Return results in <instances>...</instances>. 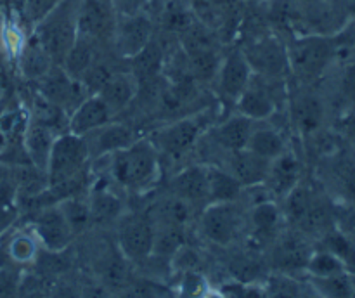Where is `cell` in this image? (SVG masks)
<instances>
[{"label":"cell","instance_id":"obj_16","mask_svg":"<svg viewBox=\"0 0 355 298\" xmlns=\"http://www.w3.org/2000/svg\"><path fill=\"white\" fill-rule=\"evenodd\" d=\"M54 141V130H51L49 127L37 123V121H31L28 125L23 134V148L26 151V156L33 168L47 173L49 159H51Z\"/></svg>","mask_w":355,"mask_h":298},{"label":"cell","instance_id":"obj_44","mask_svg":"<svg viewBox=\"0 0 355 298\" xmlns=\"http://www.w3.org/2000/svg\"><path fill=\"white\" fill-rule=\"evenodd\" d=\"M229 290L232 295H227L229 298H266V291L253 284H239V286H231Z\"/></svg>","mask_w":355,"mask_h":298},{"label":"cell","instance_id":"obj_7","mask_svg":"<svg viewBox=\"0 0 355 298\" xmlns=\"http://www.w3.org/2000/svg\"><path fill=\"white\" fill-rule=\"evenodd\" d=\"M153 40V23L144 12L134 16H118L113 42L118 55L134 58Z\"/></svg>","mask_w":355,"mask_h":298},{"label":"cell","instance_id":"obj_32","mask_svg":"<svg viewBox=\"0 0 355 298\" xmlns=\"http://www.w3.org/2000/svg\"><path fill=\"white\" fill-rule=\"evenodd\" d=\"M314 286L324 298H355V286L350 272L314 279Z\"/></svg>","mask_w":355,"mask_h":298},{"label":"cell","instance_id":"obj_1","mask_svg":"<svg viewBox=\"0 0 355 298\" xmlns=\"http://www.w3.org/2000/svg\"><path fill=\"white\" fill-rule=\"evenodd\" d=\"M89 158L85 137L71 132L55 137L47 166V182L51 189L61 196V200L75 196L80 189Z\"/></svg>","mask_w":355,"mask_h":298},{"label":"cell","instance_id":"obj_39","mask_svg":"<svg viewBox=\"0 0 355 298\" xmlns=\"http://www.w3.org/2000/svg\"><path fill=\"white\" fill-rule=\"evenodd\" d=\"M103 279L111 288H123L127 283V265H125L123 253L113 255L106 260L103 269Z\"/></svg>","mask_w":355,"mask_h":298},{"label":"cell","instance_id":"obj_47","mask_svg":"<svg viewBox=\"0 0 355 298\" xmlns=\"http://www.w3.org/2000/svg\"><path fill=\"white\" fill-rule=\"evenodd\" d=\"M343 184H345V189L349 193V196L355 201V165L349 166L343 173Z\"/></svg>","mask_w":355,"mask_h":298},{"label":"cell","instance_id":"obj_43","mask_svg":"<svg viewBox=\"0 0 355 298\" xmlns=\"http://www.w3.org/2000/svg\"><path fill=\"white\" fill-rule=\"evenodd\" d=\"M342 92L350 103L355 104V62L345 66L342 75Z\"/></svg>","mask_w":355,"mask_h":298},{"label":"cell","instance_id":"obj_36","mask_svg":"<svg viewBox=\"0 0 355 298\" xmlns=\"http://www.w3.org/2000/svg\"><path fill=\"white\" fill-rule=\"evenodd\" d=\"M211 293L207 277L198 270H187L179 283V298H208Z\"/></svg>","mask_w":355,"mask_h":298},{"label":"cell","instance_id":"obj_35","mask_svg":"<svg viewBox=\"0 0 355 298\" xmlns=\"http://www.w3.org/2000/svg\"><path fill=\"white\" fill-rule=\"evenodd\" d=\"M326 249L338 256L347 270L355 274V246L340 232L331 231L326 234Z\"/></svg>","mask_w":355,"mask_h":298},{"label":"cell","instance_id":"obj_41","mask_svg":"<svg viewBox=\"0 0 355 298\" xmlns=\"http://www.w3.org/2000/svg\"><path fill=\"white\" fill-rule=\"evenodd\" d=\"M0 298H19V279L7 269H0Z\"/></svg>","mask_w":355,"mask_h":298},{"label":"cell","instance_id":"obj_20","mask_svg":"<svg viewBox=\"0 0 355 298\" xmlns=\"http://www.w3.org/2000/svg\"><path fill=\"white\" fill-rule=\"evenodd\" d=\"M96 40L78 35L75 44L68 51L61 62V68L64 69L66 75L73 80H82V76L92 68L94 62L97 61Z\"/></svg>","mask_w":355,"mask_h":298},{"label":"cell","instance_id":"obj_4","mask_svg":"<svg viewBox=\"0 0 355 298\" xmlns=\"http://www.w3.org/2000/svg\"><path fill=\"white\" fill-rule=\"evenodd\" d=\"M288 51V64L297 76L314 80L322 75L335 54V45L326 37H304L291 44Z\"/></svg>","mask_w":355,"mask_h":298},{"label":"cell","instance_id":"obj_5","mask_svg":"<svg viewBox=\"0 0 355 298\" xmlns=\"http://www.w3.org/2000/svg\"><path fill=\"white\" fill-rule=\"evenodd\" d=\"M203 134V121L198 116H184L165 125L153 134L151 142L158 152L180 158L189 152Z\"/></svg>","mask_w":355,"mask_h":298},{"label":"cell","instance_id":"obj_38","mask_svg":"<svg viewBox=\"0 0 355 298\" xmlns=\"http://www.w3.org/2000/svg\"><path fill=\"white\" fill-rule=\"evenodd\" d=\"M189 207L191 204L187 201L172 196L159 207V215L166 225H180L182 227L189 218Z\"/></svg>","mask_w":355,"mask_h":298},{"label":"cell","instance_id":"obj_37","mask_svg":"<svg viewBox=\"0 0 355 298\" xmlns=\"http://www.w3.org/2000/svg\"><path fill=\"white\" fill-rule=\"evenodd\" d=\"M113 75H114L113 69L97 59V61L92 64V68L82 76L80 82L83 83V87H85L87 92H89L90 96H97V94L104 89V85L110 82Z\"/></svg>","mask_w":355,"mask_h":298},{"label":"cell","instance_id":"obj_48","mask_svg":"<svg viewBox=\"0 0 355 298\" xmlns=\"http://www.w3.org/2000/svg\"><path fill=\"white\" fill-rule=\"evenodd\" d=\"M345 128H347V132H349V134L352 135V137L355 139V111H354L352 114H350L349 118H347Z\"/></svg>","mask_w":355,"mask_h":298},{"label":"cell","instance_id":"obj_9","mask_svg":"<svg viewBox=\"0 0 355 298\" xmlns=\"http://www.w3.org/2000/svg\"><path fill=\"white\" fill-rule=\"evenodd\" d=\"M239 222V213L232 203H210L201 217V229L215 245L227 246L238 236Z\"/></svg>","mask_w":355,"mask_h":298},{"label":"cell","instance_id":"obj_17","mask_svg":"<svg viewBox=\"0 0 355 298\" xmlns=\"http://www.w3.org/2000/svg\"><path fill=\"white\" fill-rule=\"evenodd\" d=\"M172 191L173 196L187 201L189 204L208 200L207 166L193 165L180 170L172 179Z\"/></svg>","mask_w":355,"mask_h":298},{"label":"cell","instance_id":"obj_15","mask_svg":"<svg viewBox=\"0 0 355 298\" xmlns=\"http://www.w3.org/2000/svg\"><path fill=\"white\" fill-rule=\"evenodd\" d=\"M113 113L99 96H89L68 116V130L75 135H87L110 123Z\"/></svg>","mask_w":355,"mask_h":298},{"label":"cell","instance_id":"obj_50","mask_svg":"<svg viewBox=\"0 0 355 298\" xmlns=\"http://www.w3.org/2000/svg\"><path fill=\"white\" fill-rule=\"evenodd\" d=\"M3 85H6V76H3V71L0 69V92L3 90Z\"/></svg>","mask_w":355,"mask_h":298},{"label":"cell","instance_id":"obj_3","mask_svg":"<svg viewBox=\"0 0 355 298\" xmlns=\"http://www.w3.org/2000/svg\"><path fill=\"white\" fill-rule=\"evenodd\" d=\"M78 6L80 0H59L38 24L37 40L58 66L78 37Z\"/></svg>","mask_w":355,"mask_h":298},{"label":"cell","instance_id":"obj_29","mask_svg":"<svg viewBox=\"0 0 355 298\" xmlns=\"http://www.w3.org/2000/svg\"><path fill=\"white\" fill-rule=\"evenodd\" d=\"M23 73L31 80H40L51 71V68L54 66L51 55L45 52V49L42 47L40 42L35 38L31 44L26 45L23 52Z\"/></svg>","mask_w":355,"mask_h":298},{"label":"cell","instance_id":"obj_21","mask_svg":"<svg viewBox=\"0 0 355 298\" xmlns=\"http://www.w3.org/2000/svg\"><path fill=\"white\" fill-rule=\"evenodd\" d=\"M130 61V73L139 83L162 76L165 66V51L156 40H151L139 54L128 59Z\"/></svg>","mask_w":355,"mask_h":298},{"label":"cell","instance_id":"obj_28","mask_svg":"<svg viewBox=\"0 0 355 298\" xmlns=\"http://www.w3.org/2000/svg\"><path fill=\"white\" fill-rule=\"evenodd\" d=\"M187 66L194 80L200 82H211L217 78L218 68H220V55L215 49H205V51H196L186 54Z\"/></svg>","mask_w":355,"mask_h":298},{"label":"cell","instance_id":"obj_34","mask_svg":"<svg viewBox=\"0 0 355 298\" xmlns=\"http://www.w3.org/2000/svg\"><path fill=\"white\" fill-rule=\"evenodd\" d=\"M281 211L276 203L272 201H263L253 207L252 210V224L255 227L259 236H269L272 234L274 229L279 224Z\"/></svg>","mask_w":355,"mask_h":298},{"label":"cell","instance_id":"obj_11","mask_svg":"<svg viewBox=\"0 0 355 298\" xmlns=\"http://www.w3.org/2000/svg\"><path fill=\"white\" fill-rule=\"evenodd\" d=\"M252 78L253 69L243 51L234 49L222 59L217 73L218 89H220L222 96L236 100L252 83Z\"/></svg>","mask_w":355,"mask_h":298},{"label":"cell","instance_id":"obj_31","mask_svg":"<svg viewBox=\"0 0 355 298\" xmlns=\"http://www.w3.org/2000/svg\"><path fill=\"white\" fill-rule=\"evenodd\" d=\"M305 269L311 274L312 279H322V277H331L336 276V274L349 272L342 263V260L336 255H333L331 252H328V249L312 253Z\"/></svg>","mask_w":355,"mask_h":298},{"label":"cell","instance_id":"obj_8","mask_svg":"<svg viewBox=\"0 0 355 298\" xmlns=\"http://www.w3.org/2000/svg\"><path fill=\"white\" fill-rule=\"evenodd\" d=\"M156 229L148 217H130L121 224L118 234L120 252L127 260H144L153 255Z\"/></svg>","mask_w":355,"mask_h":298},{"label":"cell","instance_id":"obj_19","mask_svg":"<svg viewBox=\"0 0 355 298\" xmlns=\"http://www.w3.org/2000/svg\"><path fill=\"white\" fill-rule=\"evenodd\" d=\"M252 132L253 120H250V118L238 113L236 116H231L225 121H222V123L214 130V135L215 141L220 144V148L232 152L239 151V149H246Z\"/></svg>","mask_w":355,"mask_h":298},{"label":"cell","instance_id":"obj_14","mask_svg":"<svg viewBox=\"0 0 355 298\" xmlns=\"http://www.w3.org/2000/svg\"><path fill=\"white\" fill-rule=\"evenodd\" d=\"M229 172L243 187H253L266 184L270 170V159L255 155L250 149H239V151L229 152Z\"/></svg>","mask_w":355,"mask_h":298},{"label":"cell","instance_id":"obj_33","mask_svg":"<svg viewBox=\"0 0 355 298\" xmlns=\"http://www.w3.org/2000/svg\"><path fill=\"white\" fill-rule=\"evenodd\" d=\"M312 253L309 252L304 239L298 238H286L281 243L279 249H277V258H279L281 265L290 267V269L305 267Z\"/></svg>","mask_w":355,"mask_h":298},{"label":"cell","instance_id":"obj_22","mask_svg":"<svg viewBox=\"0 0 355 298\" xmlns=\"http://www.w3.org/2000/svg\"><path fill=\"white\" fill-rule=\"evenodd\" d=\"M324 118V107L321 99L314 94H300L293 100V120L298 130L304 135H311L319 130Z\"/></svg>","mask_w":355,"mask_h":298},{"label":"cell","instance_id":"obj_42","mask_svg":"<svg viewBox=\"0 0 355 298\" xmlns=\"http://www.w3.org/2000/svg\"><path fill=\"white\" fill-rule=\"evenodd\" d=\"M148 0H113L118 16H134L144 10Z\"/></svg>","mask_w":355,"mask_h":298},{"label":"cell","instance_id":"obj_18","mask_svg":"<svg viewBox=\"0 0 355 298\" xmlns=\"http://www.w3.org/2000/svg\"><path fill=\"white\" fill-rule=\"evenodd\" d=\"M137 92L139 82L132 73H114L97 96L106 103L111 113L116 114L127 106H130L132 100L137 99Z\"/></svg>","mask_w":355,"mask_h":298},{"label":"cell","instance_id":"obj_6","mask_svg":"<svg viewBox=\"0 0 355 298\" xmlns=\"http://www.w3.org/2000/svg\"><path fill=\"white\" fill-rule=\"evenodd\" d=\"M118 14L113 0H80L78 35L92 40L113 38Z\"/></svg>","mask_w":355,"mask_h":298},{"label":"cell","instance_id":"obj_10","mask_svg":"<svg viewBox=\"0 0 355 298\" xmlns=\"http://www.w3.org/2000/svg\"><path fill=\"white\" fill-rule=\"evenodd\" d=\"M35 234L49 253L64 252L75 236L59 204L44 208L38 213L35 220Z\"/></svg>","mask_w":355,"mask_h":298},{"label":"cell","instance_id":"obj_23","mask_svg":"<svg viewBox=\"0 0 355 298\" xmlns=\"http://www.w3.org/2000/svg\"><path fill=\"white\" fill-rule=\"evenodd\" d=\"M236 107H238L239 114L250 118V120H267L276 111V104H274L269 92L260 89V87L252 85V83L236 99Z\"/></svg>","mask_w":355,"mask_h":298},{"label":"cell","instance_id":"obj_24","mask_svg":"<svg viewBox=\"0 0 355 298\" xmlns=\"http://www.w3.org/2000/svg\"><path fill=\"white\" fill-rule=\"evenodd\" d=\"M298 180H300V163L293 155L283 152L279 158L270 161L269 177L266 182L270 184L276 193L286 196L295 186H298Z\"/></svg>","mask_w":355,"mask_h":298},{"label":"cell","instance_id":"obj_13","mask_svg":"<svg viewBox=\"0 0 355 298\" xmlns=\"http://www.w3.org/2000/svg\"><path fill=\"white\" fill-rule=\"evenodd\" d=\"M89 146V155L90 158H104V156H110L113 152L120 151V149L128 148L130 144H134L137 141L134 130L127 125L121 123H106L104 127L97 128V130L90 132V134L83 135Z\"/></svg>","mask_w":355,"mask_h":298},{"label":"cell","instance_id":"obj_2","mask_svg":"<svg viewBox=\"0 0 355 298\" xmlns=\"http://www.w3.org/2000/svg\"><path fill=\"white\" fill-rule=\"evenodd\" d=\"M111 156V175L127 189H146L156 180L159 172L158 149L151 141L137 139L128 148Z\"/></svg>","mask_w":355,"mask_h":298},{"label":"cell","instance_id":"obj_25","mask_svg":"<svg viewBox=\"0 0 355 298\" xmlns=\"http://www.w3.org/2000/svg\"><path fill=\"white\" fill-rule=\"evenodd\" d=\"M208 200L211 203H232L241 194L243 186L229 170L218 166H207Z\"/></svg>","mask_w":355,"mask_h":298},{"label":"cell","instance_id":"obj_45","mask_svg":"<svg viewBox=\"0 0 355 298\" xmlns=\"http://www.w3.org/2000/svg\"><path fill=\"white\" fill-rule=\"evenodd\" d=\"M51 298H83L82 291L75 288L73 284H58L52 290Z\"/></svg>","mask_w":355,"mask_h":298},{"label":"cell","instance_id":"obj_30","mask_svg":"<svg viewBox=\"0 0 355 298\" xmlns=\"http://www.w3.org/2000/svg\"><path fill=\"white\" fill-rule=\"evenodd\" d=\"M59 208H61L62 215H64V218L68 220L73 234L85 231V229L89 227L90 222H92L89 203L82 201L80 198L76 196L64 198V200L59 201Z\"/></svg>","mask_w":355,"mask_h":298},{"label":"cell","instance_id":"obj_27","mask_svg":"<svg viewBox=\"0 0 355 298\" xmlns=\"http://www.w3.org/2000/svg\"><path fill=\"white\" fill-rule=\"evenodd\" d=\"M92 222H111L121 213V201L107 187H96L89 201Z\"/></svg>","mask_w":355,"mask_h":298},{"label":"cell","instance_id":"obj_46","mask_svg":"<svg viewBox=\"0 0 355 298\" xmlns=\"http://www.w3.org/2000/svg\"><path fill=\"white\" fill-rule=\"evenodd\" d=\"M266 298H297L295 290L288 283L277 284L272 291L266 293Z\"/></svg>","mask_w":355,"mask_h":298},{"label":"cell","instance_id":"obj_12","mask_svg":"<svg viewBox=\"0 0 355 298\" xmlns=\"http://www.w3.org/2000/svg\"><path fill=\"white\" fill-rule=\"evenodd\" d=\"M245 52L253 71L262 73L263 76H279L288 64V51L276 37H267L250 45Z\"/></svg>","mask_w":355,"mask_h":298},{"label":"cell","instance_id":"obj_52","mask_svg":"<svg viewBox=\"0 0 355 298\" xmlns=\"http://www.w3.org/2000/svg\"><path fill=\"white\" fill-rule=\"evenodd\" d=\"M349 10H350V14L355 17V0H349Z\"/></svg>","mask_w":355,"mask_h":298},{"label":"cell","instance_id":"obj_40","mask_svg":"<svg viewBox=\"0 0 355 298\" xmlns=\"http://www.w3.org/2000/svg\"><path fill=\"white\" fill-rule=\"evenodd\" d=\"M9 256L17 263H26L37 256V243L26 234H19L9 243Z\"/></svg>","mask_w":355,"mask_h":298},{"label":"cell","instance_id":"obj_51","mask_svg":"<svg viewBox=\"0 0 355 298\" xmlns=\"http://www.w3.org/2000/svg\"><path fill=\"white\" fill-rule=\"evenodd\" d=\"M208 298H229L225 293H210L208 295Z\"/></svg>","mask_w":355,"mask_h":298},{"label":"cell","instance_id":"obj_49","mask_svg":"<svg viewBox=\"0 0 355 298\" xmlns=\"http://www.w3.org/2000/svg\"><path fill=\"white\" fill-rule=\"evenodd\" d=\"M3 148H6V134L0 130V151H2Z\"/></svg>","mask_w":355,"mask_h":298},{"label":"cell","instance_id":"obj_26","mask_svg":"<svg viewBox=\"0 0 355 298\" xmlns=\"http://www.w3.org/2000/svg\"><path fill=\"white\" fill-rule=\"evenodd\" d=\"M246 149H250L255 155L262 156V158L270 159V161L279 158L283 152H286L284 139L274 128H257V130L253 128Z\"/></svg>","mask_w":355,"mask_h":298}]
</instances>
